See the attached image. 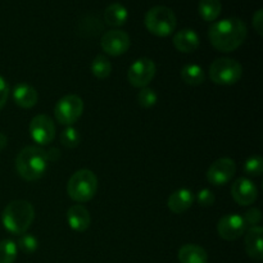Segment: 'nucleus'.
Returning a JSON list of instances; mask_svg holds the SVG:
<instances>
[{
  "instance_id": "obj_9",
  "label": "nucleus",
  "mask_w": 263,
  "mask_h": 263,
  "mask_svg": "<svg viewBox=\"0 0 263 263\" xmlns=\"http://www.w3.org/2000/svg\"><path fill=\"white\" fill-rule=\"evenodd\" d=\"M30 135L35 143L48 145L55 138V125L46 115H39L30 122Z\"/></svg>"
},
{
  "instance_id": "obj_17",
  "label": "nucleus",
  "mask_w": 263,
  "mask_h": 263,
  "mask_svg": "<svg viewBox=\"0 0 263 263\" xmlns=\"http://www.w3.org/2000/svg\"><path fill=\"white\" fill-rule=\"evenodd\" d=\"M193 202H194V194L192 190L182 187V189L176 190L170 195L168 200H167V205H168L170 211L176 215L185 212L192 207Z\"/></svg>"
},
{
  "instance_id": "obj_21",
  "label": "nucleus",
  "mask_w": 263,
  "mask_h": 263,
  "mask_svg": "<svg viewBox=\"0 0 263 263\" xmlns=\"http://www.w3.org/2000/svg\"><path fill=\"white\" fill-rule=\"evenodd\" d=\"M222 10V4L220 0H200L198 12L199 15L207 22H213L217 20Z\"/></svg>"
},
{
  "instance_id": "obj_33",
  "label": "nucleus",
  "mask_w": 263,
  "mask_h": 263,
  "mask_svg": "<svg viewBox=\"0 0 263 263\" xmlns=\"http://www.w3.org/2000/svg\"><path fill=\"white\" fill-rule=\"evenodd\" d=\"M252 23H253L254 30L257 31L259 36L263 35V10L258 9L253 15V20H252Z\"/></svg>"
},
{
  "instance_id": "obj_34",
  "label": "nucleus",
  "mask_w": 263,
  "mask_h": 263,
  "mask_svg": "<svg viewBox=\"0 0 263 263\" xmlns=\"http://www.w3.org/2000/svg\"><path fill=\"white\" fill-rule=\"evenodd\" d=\"M46 157H48V161L55 162L61 158V152L57 148H50L48 152H46Z\"/></svg>"
},
{
  "instance_id": "obj_35",
  "label": "nucleus",
  "mask_w": 263,
  "mask_h": 263,
  "mask_svg": "<svg viewBox=\"0 0 263 263\" xmlns=\"http://www.w3.org/2000/svg\"><path fill=\"white\" fill-rule=\"evenodd\" d=\"M7 141H8L7 136H5L4 134L0 133V151H2L3 148H5V145H7Z\"/></svg>"
},
{
  "instance_id": "obj_15",
  "label": "nucleus",
  "mask_w": 263,
  "mask_h": 263,
  "mask_svg": "<svg viewBox=\"0 0 263 263\" xmlns=\"http://www.w3.org/2000/svg\"><path fill=\"white\" fill-rule=\"evenodd\" d=\"M174 45L181 53H193L199 48V36L192 28H184L174 36Z\"/></svg>"
},
{
  "instance_id": "obj_25",
  "label": "nucleus",
  "mask_w": 263,
  "mask_h": 263,
  "mask_svg": "<svg viewBox=\"0 0 263 263\" xmlns=\"http://www.w3.org/2000/svg\"><path fill=\"white\" fill-rule=\"evenodd\" d=\"M17 244L10 239L0 241V263H14L17 258Z\"/></svg>"
},
{
  "instance_id": "obj_11",
  "label": "nucleus",
  "mask_w": 263,
  "mask_h": 263,
  "mask_svg": "<svg viewBox=\"0 0 263 263\" xmlns=\"http://www.w3.org/2000/svg\"><path fill=\"white\" fill-rule=\"evenodd\" d=\"M131 45L130 36L122 30L107 31L100 39V46L107 54L118 57L125 54Z\"/></svg>"
},
{
  "instance_id": "obj_7",
  "label": "nucleus",
  "mask_w": 263,
  "mask_h": 263,
  "mask_svg": "<svg viewBox=\"0 0 263 263\" xmlns=\"http://www.w3.org/2000/svg\"><path fill=\"white\" fill-rule=\"evenodd\" d=\"M84 112V102L79 95H66L58 100L54 108L55 120L61 125H72L81 117Z\"/></svg>"
},
{
  "instance_id": "obj_10",
  "label": "nucleus",
  "mask_w": 263,
  "mask_h": 263,
  "mask_svg": "<svg viewBox=\"0 0 263 263\" xmlns=\"http://www.w3.org/2000/svg\"><path fill=\"white\" fill-rule=\"evenodd\" d=\"M247 228L243 216L238 213H229L220 218L217 223L218 235L228 241L236 240L246 234Z\"/></svg>"
},
{
  "instance_id": "obj_26",
  "label": "nucleus",
  "mask_w": 263,
  "mask_h": 263,
  "mask_svg": "<svg viewBox=\"0 0 263 263\" xmlns=\"http://www.w3.org/2000/svg\"><path fill=\"white\" fill-rule=\"evenodd\" d=\"M61 143L62 145L66 146L68 149H73L76 146H79L80 144V134L79 131L74 127L68 126L67 128H64L61 134Z\"/></svg>"
},
{
  "instance_id": "obj_28",
  "label": "nucleus",
  "mask_w": 263,
  "mask_h": 263,
  "mask_svg": "<svg viewBox=\"0 0 263 263\" xmlns=\"http://www.w3.org/2000/svg\"><path fill=\"white\" fill-rule=\"evenodd\" d=\"M158 95L151 87H143L138 94V103L143 108H152L157 104Z\"/></svg>"
},
{
  "instance_id": "obj_6",
  "label": "nucleus",
  "mask_w": 263,
  "mask_h": 263,
  "mask_svg": "<svg viewBox=\"0 0 263 263\" xmlns=\"http://www.w3.org/2000/svg\"><path fill=\"white\" fill-rule=\"evenodd\" d=\"M243 76V67L231 58H218L211 64L210 79L217 85H234Z\"/></svg>"
},
{
  "instance_id": "obj_16",
  "label": "nucleus",
  "mask_w": 263,
  "mask_h": 263,
  "mask_svg": "<svg viewBox=\"0 0 263 263\" xmlns=\"http://www.w3.org/2000/svg\"><path fill=\"white\" fill-rule=\"evenodd\" d=\"M246 251L251 258L256 261H262L263 251H262V235L263 229L261 226H253L246 231Z\"/></svg>"
},
{
  "instance_id": "obj_32",
  "label": "nucleus",
  "mask_w": 263,
  "mask_h": 263,
  "mask_svg": "<svg viewBox=\"0 0 263 263\" xmlns=\"http://www.w3.org/2000/svg\"><path fill=\"white\" fill-rule=\"evenodd\" d=\"M8 97H9V85L5 81L4 77L0 76V109L5 105Z\"/></svg>"
},
{
  "instance_id": "obj_19",
  "label": "nucleus",
  "mask_w": 263,
  "mask_h": 263,
  "mask_svg": "<svg viewBox=\"0 0 263 263\" xmlns=\"http://www.w3.org/2000/svg\"><path fill=\"white\" fill-rule=\"evenodd\" d=\"M180 263H208V254L204 248L197 244H185L179 251Z\"/></svg>"
},
{
  "instance_id": "obj_8",
  "label": "nucleus",
  "mask_w": 263,
  "mask_h": 263,
  "mask_svg": "<svg viewBox=\"0 0 263 263\" xmlns=\"http://www.w3.org/2000/svg\"><path fill=\"white\" fill-rule=\"evenodd\" d=\"M156 74V64L149 58H139L130 66L127 80L134 87H146Z\"/></svg>"
},
{
  "instance_id": "obj_18",
  "label": "nucleus",
  "mask_w": 263,
  "mask_h": 263,
  "mask_svg": "<svg viewBox=\"0 0 263 263\" xmlns=\"http://www.w3.org/2000/svg\"><path fill=\"white\" fill-rule=\"evenodd\" d=\"M13 100L21 108H32L39 100V94L35 87L28 84H18L13 89Z\"/></svg>"
},
{
  "instance_id": "obj_14",
  "label": "nucleus",
  "mask_w": 263,
  "mask_h": 263,
  "mask_svg": "<svg viewBox=\"0 0 263 263\" xmlns=\"http://www.w3.org/2000/svg\"><path fill=\"white\" fill-rule=\"evenodd\" d=\"M67 221H68V225L72 230L82 233V231L89 229L91 218H90L89 211L84 205L74 204L67 211Z\"/></svg>"
},
{
  "instance_id": "obj_24",
  "label": "nucleus",
  "mask_w": 263,
  "mask_h": 263,
  "mask_svg": "<svg viewBox=\"0 0 263 263\" xmlns=\"http://www.w3.org/2000/svg\"><path fill=\"white\" fill-rule=\"evenodd\" d=\"M90 68H91L92 74H94L97 79L104 80L107 79L110 74V72H112V64H110L109 59L105 55H97L94 58V61L91 62Z\"/></svg>"
},
{
  "instance_id": "obj_3",
  "label": "nucleus",
  "mask_w": 263,
  "mask_h": 263,
  "mask_svg": "<svg viewBox=\"0 0 263 263\" xmlns=\"http://www.w3.org/2000/svg\"><path fill=\"white\" fill-rule=\"evenodd\" d=\"M35 218V210L27 200H14L4 208L2 222L5 230L15 235H22L28 230Z\"/></svg>"
},
{
  "instance_id": "obj_23",
  "label": "nucleus",
  "mask_w": 263,
  "mask_h": 263,
  "mask_svg": "<svg viewBox=\"0 0 263 263\" xmlns=\"http://www.w3.org/2000/svg\"><path fill=\"white\" fill-rule=\"evenodd\" d=\"M103 30H104V25L100 22V20H98L97 17H92V15L82 18L79 25L80 33L85 37H95L100 32H103Z\"/></svg>"
},
{
  "instance_id": "obj_27",
  "label": "nucleus",
  "mask_w": 263,
  "mask_h": 263,
  "mask_svg": "<svg viewBox=\"0 0 263 263\" xmlns=\"http://www.w3.org/2000/svg\"><path fill=\"white\" fill-rule=\"evenodd\" d=\"M17 248H20L23 253H35L39 248V240L31 234H22L18 239Z\"/></svg>"
},
{
  "instance_id": "obj_5",
  "label": "nucleus",
  "mask_w": 263,
  "mask_h": 263,
  "mask_svg": "<svg viewBox=\"0 0 263 263\" xmlns=\"http://www.w3.org/2000/svg\"><path fill=\"white\" fill-rule=\"evenodd\" d=\"M146 30L159 37H167L175 31L177 25L174 10L164 5H157L146 12L144 18Z\"/></svg>"
},
{
  "instance_id": "obj_29",
  "label": "nucleus",
  "mask_w": 263,
  "mask_h": 263,
  "mask_svg": "<svg viewBox=\"0 0 263 263\" xmlns=\"http://www.w3.org/2000/svg\"><path fill=\"white\" fill-rule=\"evenodd\" d=\"M244 171L249 176H261L263 172V159L259 156L249 157L244 164Z\"/></svg>"
},
{
  "instance_id": "obj_30",
  "label": "nucleus",
  "mask_w": 263,
  "mask_h": 263,
  "mask_svg": "<svg viewBox=\"0 0 263 263\" xmlns=\"http://www.w3.org/2000/svg\"><path fill=\"white\" fill-rule=\"evenodd\" d=\"M244 221H246V225L247 226H258V223L261 222L262 220V215H261V211L258 208H251V210L247 211L243 216Z\"/></svg>"
},
{
  "instance_id": "obj_20",
  "label": "nucleus",
  "mask_w": 263,
  "mask_h": 263,
  "mask_svg": "<svg viewBox=\"0 0 263 263\" xmlns=\"http://www.w3.org/2000/svg\"><path fill=\"white\" fill-rule=\"evenodd\" d=\"M128 12L125 5L120 3H113L108 5L104 10V21L112 27H121L127 22Z\"/></svg>"
},
{
  "instance_id": "obj_12",
  "label": "nucleus",
  "mask_w": 263,
  "mask_h": 263,
  "mask_svg": "<svg viewBox=\"0 0 263 263\" xmlns=\"http://www.w3.org/2000/svg\"><path fill=\"white\" fill-rule=\"evenodd\" d=\"M236 172V164L231 158H220L211 164L207 171V180L212 185L221 186L233 179Z\"/></svg>"
},
{
  "instance_id": "obj_4",
  "label": "nucleus",
  "mask_w": 263,
  "mask_h": 263,
  "mask_svg": "<svg viewBox=\"0 0 263 263\" xmlns=\"http://www.w3.org/2000/svg\"><path fill=\"white\" fill-rule=\"evenodd\" d=\"M98 190V179L90 170L82 168L74 172L67 184V193L72 200L77 203L89 202Z\"/></svg>"
},
{
  "instance_id": "obj_1",
  "label": "nucleus",
  "mask_w": 263,
  "mask_h": 263,
  "mask_svg": "<svg viewBox=\"0 0 263 263\" xmlns=\"http://www.w3.org/2000/svg\"><path fill=\"white\" fill-rule=\"evenodd\" d=\"M248 35L246 23L236 17L215 22L208 30V37L213 48L222 53L236 50Z\"/></svg>"
},
{
  "instance_id": "obj_22",
  "label": "nucleus",
  "mask_w": 263,
  "mask_h": 263,
  "mask_svg": "<svg viewBox=\"0 0 263 263\" xmlns=\"http://www.w3.org/2000/svg\"><path fill=\"white\" fill-rule=\"evenodd\" d=\"M181 79L184 80L185 84L198 86V85L204 82L205 74L202 67L198 66V64H186L181 69Z\"/></svg>"
},
{
  "instance_id": "obj_31",
  "label": "nucleus",
  "mask_w": 263,
  "mask_h": 263,
  "mask_svg": "<svg viewBox=\"0 0 263 263\" xmlns=\"http://www.w3.org/2000/svg\"><path fill=\"white\" fill-rule=\"evenodd\" d=\"M197 200L202 207H211L215 203L216 198L210 189H203L197 194Z\"/></svg>"
},
{
  "instance_id": "obj_13",
  "label": "nucleus",
  "mask_w": 263,
  "mask_h": 263,
  "mask_svg": "<svg viewBox=\"0 0 263 263\" xmlns=\"http://www.w3.org/2000/svg\"><path fill=\"white\" fill-rule=\"evenodd\" d=\"M231 195L239 205H251L257 200L258 192L251 180L240 177L231 186Z\"/></svg>"
},
{
  "instance_id": "obj_2",
  "label": "nucleus",
  "mask_w": 263,
  "mask_h": 263,
  "mask_svg": "<svg viewBox=\"0 0 263 263\" xmlns=\"http://www.w3.org/2000/svg\"><path fill=\"white\" fill-rule=\"evenodd\" d=\"M46 152L39 146H26L15 158V168L26 181H36L41 179L48 168Z\"/></svg>"
}]
</instances>
